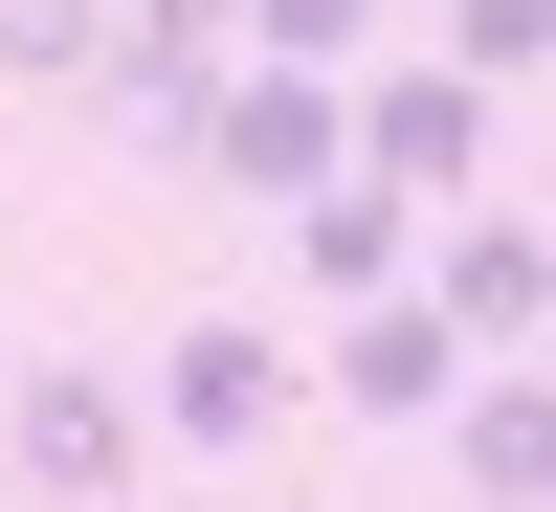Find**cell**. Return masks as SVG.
<instances>
[{"label":"cell","instance_id":"cell-1","mask_svg":"<svg viewBox=\"0 0 556 512\" xmlns=\"http://www.w3.org/2000/svg\"><path fill=\"white\" fill-rule=\"evenodd\" d=\"M290 401H312V357L267 312H178L156 379H134V446H290Z\"/></svg>","mask_w":556,"mask_h":512},{"label":"cell","instance_id":"cell-2","mask_svg":"<svg viewBox=\"0 0 556 512\" xmlns=\"http://www.w3.org/2000/svg\"><path fill=\"white\" fill-rule=\"evenodd\" d=\"M178 157H201L223 201H312V178H356V134H334V67H223L201 112H178Z\"/></svg>","mask_w":556,"mask_h":512},{"label":"cell","instance_id":"cell-3","mask_svg":"<svg viewBox=\"0 0 556 512\" xmlns=\"http://www.w3.org/2000/svg\"><path fill=\"white\" fill-rule=\"evenodd\" d=\"M334 134H356L379 201H468L490 178V89L468 67H334Z\"/></svg>","mask_w":556,"mask_h":512},{"label":"cell","instance_id":"cell-4","mask_svg":"<svg viewBox=\"0 0 556 512\" xmlns=\"http://www.w3.org/2000/svg\"><path fill=\"white\" fill-rule=\"evenodd\" d=\"M424 312L468 357H534V312H556V223L534 201H424Z\"/></svg>","mask_w":556,"mask_h":512},{"label":"cell","instance_id":"cell-5","mask_svg":"<svg viewBox=\"0 0 556 512\" xmlns=\"http://www.w3.org/2000/svg\"><path fill=\"white\" fill-rule=\"evenodd\" d=\"M0 469H23L45 512L134 490V379H112V357H23V379H0Z\"/></svg>","mask_w":556,"mask_h":512},{"label":"cell","instance_id":"cell-6","mask_svg":"<svg viewBox=\"0 0 556 512\" xmlns=\"http://www.w3.org/2000/svg\"><path fill=\"white\" fill-rule=\"evenodd\" d=\"M312 401H356V424H445V401H468V335L424 312V267H401V290H356L334 335H312Z\"/></svg>","mask_w":556,"mask_h":512},{"label":"cell","instance_id":"cell-7","mask_svg":"<svg viewBox=\"0 0 556 512\" xmlns=\"http://www.w3.org/2000/svg\"><path fill=\"white\" fill-rule=\"evenodd\" d=\"M223 67H245V0H112V89H89V112H134L178 157V112H201Z\"/></svg>","mask_w":556,"mask_h":512},{"label":"cell","instance_id":"cell-8","mask_svg":"<svg viewBox=\"0 0 556 512\" xmlns=\"http://www.w3.org/2000/svg\"><path fill=\"white\" fill-rule=\"evenodd\" d=\"M267 223H290V290L312 312H356V290L424 267V201H379V178H312V201H267Z\"/></svg>","mask_w":556,"mask_h":512},{"label":"cell","instance_id":"cell-9","mask_svg":"<svg viewBox=\"0 0 556 512\" xmlns=\"http://www.w3.org/2000/svg\"><path fill=\"white\" fill-rule=\"evenodd\" d=\"M445 469H468V512H556V401H534V357H490V379L445 401Z\"/></svg>","mask_w":556,"mask_h":512},{"label":"cell","instance_id":"cell-10","mask_svg":"<svg viewBox=\"0 0 556 512\" xmlns=\"http://www.w3.org/2000/svg\"><path fill=\"white\" fill-rule=\"evenodd\" d=\"M0 89H112V0H0Z\"/></svg>","mask_w":556,"mask_h":512},{"label":"cell","instance_id":"cell-11","mask_svg":"<svg viewBox=\"0 0 556 512\" xmlns=\"http://www.w3.org/2000/svg\"><path fill=\"white\" fill-rule=\"evenodd\" d=\"M424 67H468L490 112H513V89L556 67V0H445V45H424Z\"/></svg>","mask_w":556,"mask_h":512},{"label":"cell","instance_id":"cell-12","mask_svg":"<svg viewBox=\"0 0 556 512\" xmlns=\"http://www.w3.org/2000/svg\"><path fill=\"white\" fill-rule=\"evenodd\" d=\"M245 67H379V0H245Z\"/></svg>","mask_w":556,"mask_h":512},{"label":"cell","instance_id":"cell-13","mask_svg":"<svg viewBox=\"0 0 556 512\" xmlns=\"http://www.w3.org/2000/svg\"><path fill=\"white\" fill-rule=\"evenodd\" d=\"M0 178H23V134H0Z\"/></svg>","mask_w":556,"mask_h":512},{"label":"cell","instance_id":"cell-14","mask_svg":"<svg viewBox=\"0 0 556 512\" xmlns=\"http://www.w3.org/2000/svg\"><path fill=\"white\" fill-rule=\"evenodd\" d=\"M89 512H134V490H89Z\"/></svg>","mask_w":556,"mask_h":512}]
</instances>
